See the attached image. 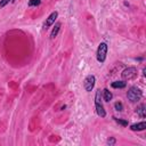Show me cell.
<instances>
[{
	"mask_svg": "<svg viewBox=\"0 0 146 146\" xmlns=\"http://www.w3.org/2000/svg\"><path fill=\"white\" fill-rule=\"evenodd\" d=\"M141 97H143V91H141L138 87H136V86L130 87V88L128 89V91H127V98H128V100L131 102V103L139 102V100L141 99Z\"/></svg>",
	"mask_w": 146,
	"mask_h": 146,
	"instance_id": "6da1fadb",
	"label": "cell"
},
{
	"mask_svg": "<svg viewBox=\"0 0 146 146\" xmlns=\"http://www.w3.org/2000/svg\"><path fill=\"white\" fill-rule=\"evenodd\" d=\"M95 107H96V113L98 116L100 117H105L106 116V111L102 104V94H100V89L96 90V95H95Z\"/></svg>",
	"mask_w": 146,
	"mask_h": 146,
	"instance_id": "7a4b0ae2",
	"label": "cell"
},
{
	"mask_svg": "<svg viewBox=\"0 0 146 146\" xmlns=\"http://www.w3.org/2000/svg\"><path fill=\"white\" fill-rule=\"evenodd\" d=\"M107 50H108V46L106 42H100L98 44V48H97V52H96V57H97V60L103 64L105 60H106V56H107Z\"/></svg>",
	"mask_w": 146,
	"mask_h": 146,
	"instance_id": "3957f363",
	"label": "cell"
},
{
	"mask_svg": "<svg viewBox=\"0 0 146 146\" xmlns=\"http://www.w3.org/2000/svg\"><path fill=\"white\" fill-rule=\"evenodd\" d=\"M95 83H96V76L94 74H90V75H87L83 80V88L87 92H90L94 87H95Z\"/></svg>",
	"mask_w": 146,
	"mask_h": 146,
	"instance_id": "277c9868",
	"label": "cell"
},
{
	"mask_svg": "<svg viewBox=\"0 0 146 146\" xmlns=\"http://www.w3.org/2000/svg\"><path fill=\"white\" fill-rule=\"evenodd\" d=\"M121 76L123 80H132L137 76V68L133 67V66H130V67H127L122 71L121 73Z\"/></svg>",
	"mask_w": 146,
	"mask_h": 146,
	"instance_id": "5b68a950",
	"label": "cell"
},
{
	"mask_svg": "<svg viewBox=\"0 0 146 146\" xmlns=\"http://www.w3.org/2000/svg\"><path fill=\"white\" fill-rule=\"evenodd\" d=\"M58 17V11H52L47 18H46V22L43 23V29L44 30H47V29H49L51 25H54L55 24V21H56V18Z\"/></svg>",
	"mask_w": 146,
	"mask_h": 146,
	"instance_id": "8992f818",
	"label": "cell"
},
{
	"mask_svg": "<svg viewBox=\"0 0 146 146\" xmlns=\"http://www.w3.org/2000/svg\"><path fill=\"white\" fill-rule=\"evenodd\" d=\"M130 129L132 131H143L146 129V122L145 121H141V122H138V123H133L130 125Z\"/></svg>",
	"mask_w": 146,
	"mask_h": 146,
	"instance_id": "52a82bcc",
	"label": "cell"
},
{
	"mask_svg": "<svg viewBox=\"0 0 146 146\" xmlns=\"http://www.w3.org/2000/svg\"><path fill=\"white\" fill-rule=\"evenodd\" d=\"M125 86H127V83H125V81H124V80L113 81V82L111 83V87H112V88H114V89H123V88H125Z\"/></svg>",
	"mask_w": 146,
	"mask_h": 146,
	"instance_id": "ba28073f",
	"label": "cell"
},
{
	"mask_svg": "<svg viewBox=\"0 0 146 146\" xmlns=\"http://www.w3.org/2000/svg\"><path fill=\"white\" fill-rule=\"evenodd\" d=\"M136 113H137L141 119H144V117L146 116V106H145L144 104H140L139 106H137Z\"/></svg>",
	"mask_w": 146,
	"mask_h": 146,
	"instance_id": "9c48e42d",
	"label": "cell"
},
{
	"mask_svg": "<svg viewBox=\"0 0 146 146\" xmlns=\"http://www.w3.org/2000/svg\"><path fill=\"white\" fill-rule=\"evenodd\" d=\"M59 30H60V23L57 22V23H55V26L52 27V30H51V32H50V39H55V38L57 36Z\"/></svg>",
	"mask_w": 146,
	"mask_h": 146,
	"instance_id": "30bf717a",
	"label": "cell"
},
{
	"mask_svg": "<svg viewBox=\"0 0 146 146\" xmlns=\"http://www.w3.org/2000/svg\"><path fill=\"white\" fill-rule=\"evenodd\" d=\"M103 98H104L105 102H110V100H112V98H113V94H112L108 89H104V90H103Z\"/></svg>",
	"mask_w": 146,
	"mask_h": 146,
	"instance_id": "8fae6325",
	"label": "cell"
},
{
	"mask_svg": "<svg viewBox=\"0 0 146 146\" xmlns=\"http://www.w3.org/2000/svg\"><path fill=\"white\" fill-rule=\"evenodd\" d=\"M113 119H114V121H115L116 123L121 124L122 127H127V125H128V121H125V120H122V119H117V117H113Z\"/></svg>",
	"mask_w": 146,
	"mask_h": 146,
	"instance_id": "7c38bea8",
	"label": "cell"
},
{
	"mask_svg": "<svg viewBox=\"0 0 146 146\" xmlns=\"http://www.w3.org/2000/svg\"><path fill=\"white\" fill-rule=\"evenodd\" d=\"M41 0H30L29 1V7H38L40 6Z\"/></svg>",
	"mask_w": 146,
	"mask_h": 146,
	"instance_id": "4fadbf2b",
	"label": "cell"
},
{
	"mask_svg": "<svg viewBox=\"0 0 146 146\" xmlns=\"http://www.w3.org/2000/svg\"><path fill=\"white\" fill-rule=\"evenodd\" d=\"M114 108H115L116 111L121 112V111H123V104H122L121 102H116V103L114 104Z\"/></svg>",
	"mask_w": 146,
	"mask_h": 146,
	"instance_id": "5bb4252c",
	"label": "cell"
},
{
	"mask_svg": "<svg viewBox=\"0 0 146 146\" xmlns=\"http://www.w3.org/2000/svg\"><path fill=\"white\" fill-rule=\"evenodd\" d=\"M106 144H107V145H110V146H113V145H115V144H116V139H115L114 137H110V138L106 140Z\"/></svg>",
	"mask_w": 146,
	"mask_h": 146,
	"instance_id": "9a60e30c",
	"label": "cell"
},
{
	"mask_svg": "<svg viewBox=\"0 0 146 146\" xmlns=\"http://www.w3.org/2000/svg\"><path fill=\"white\" fill-rule=\"evenodd\" d=\"M9 2H11V0H0V9L3 8V7H6Z\"/></svg>",
	"mask_w": 146,
	"mask_h": 146,
	"instance_id": "2e32d148",
	"label": "cell"
},
{
	"mask_svg": "<svg viewBox=\"0 0 146 146\" xmlns=\"http://www.w3.org/2000/svg\"><path fill=\"white\" fill-rule=\"evenodd\" d=\"M15 1H16V0H11V2H15Z\"/></svg>",
	"mask_w": 146,
	"mask_h": 146,
	"instance_id": "e0dca14e",
	"label": "cell"
}]
</instances>
